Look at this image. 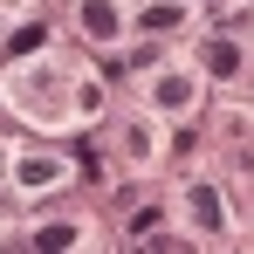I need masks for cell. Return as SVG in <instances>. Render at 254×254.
<instances>
[{"label": "cell", "instance_id": "cell-1", "mask_svg": "<svg viewBox=\"0 0 254 254\" xmlns=\"http://www.w3.org/2000/svg\"><path fill=\"white\" fill-rule=\"evenodd\" d=\"M192 220H199L206 234L227 227V206H220V192H213V186H192Z\"/></svg>", "mask_w": 254, "mask_h": 254}, {"label": "cell", "instance_id": "cell-2", "mask_svg": "<svg viewBox=\"0 0 254 254\" xmlns=\"http://www.w3.org/2000/svg\"><path fill=\"white\" fill-rule=\"evenodd\" d=\"M151 96H158V110H186V103H192V83H186V76H158Z\"/></svg>", "mask_w": 254, "mask_h": 254}, {"label": "cell", "instance_id": "cell-3", "mask_svg": "<svg viewBox=\"0 0 254 254\" xmlns=\"http://www.w3.org/2000/svg\"><path fill=\"white\" fill-rule=\"evenodd\" d=\"M83 21L96 28V35H110V28H117V7H103V0H89V7H83Z\"/></svg>", "mask_w": 254, "mask_h": 254}, {"label": "cell", "instance_id": "cell-4", "mask_svg": "<svg viewBox=\"0 0 254 254\" xmlns=\"http://www.w3.org/2000/svg\"><path fill=\"white\" fill-rule=\"evenodd\" d=\"M48 179H55L48 158H21V186H48Z\"/></svg>", "mask_w": 254, "mask_h": 254}]
</instances>
